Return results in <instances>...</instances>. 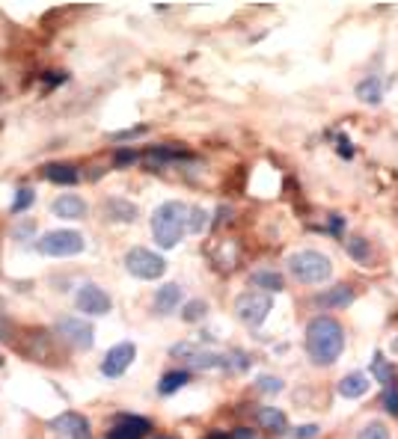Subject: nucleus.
I'll return each instance as SVG.
<instances>
[{"mask_svg":"<svg viewBox=\"0 0 398 439\" xmlns=\"http://www.w3.org/2000/svg\"><path fill=\"white\" fill-rule=\"evenodd\" d=\"M345 350V330L336 318H327V315H318L309 320L306 327V357L312 365L318 368H327L333 365Z\"/></svg>","mask_w":398,"mask_h":439,"instance_id":"f257e3e1","label":"nucleus"},{"mask_svg":"<svg viewBox=\"0 0 398 439\" xmlns=\"http://www.w3.org/2000/svg\"><path fill=\"white\" fill-rule=\"evenodd\" d=\"M188 208L185 202H163V205H158V211L152 214V234L158 246L163 249H173L181 234L188 232Z\"/></svg>","mask_w":398,"mask_h":439,"instance_id":"f03ea898","label":"nucleus"},{"mask_svg":"<svg viewBox=\"0 0 398 439\" xmlns=\"http://www.w3.org/2000/svg\"><path fill=\"white\" fill-rule=\"evenodd\" d=\"M286 267H289V273L297 282H303V285H321V282L330 279V273H333V261H330L324 252H318V249L291 252Z\"/></svg>","mask_w":398,"mask_h":439,"instance_id":"7ed1b4c3","label":"nucleus"},{"mask_svg":"<svg viewBox=\"0 0 398 439\" xmlns=\"http://www.w3.org/2000/svg\"><path fill=\"white\" fill-rule=\"evenodd\" d=\"M39 252L42 256H51V259H69V256H77V252H84L87 241L80 232H72V229H54L39 238Z\"/></svg>","mask_w":398,"mask_h":439,"instance_id":"20e7f679","label":"nucleus"},{"mask_svg":"<svg viewBox=\"0 0 398 439\" xmlns=\"http://www.w3.org/2000/svg\"><path fill=\"white\" fill-rule=\"evenodd\" d=\"M125 270L131 276H137L143 282H152V279H161L163 270H167V261L158 252L146 249V246H134L125 252Z\"/></svg>","mask_w":398,"mask_h":439,"instance_id":"39448f33","label":"nucleus"},{"mask_svg":"<svg viewBox=\"0 0 398 439\" xmlns=\"http://www.w3.org/2000/svg\"><path fill=\"white\" fill-rule=\"evenodd\" d=\"M274 309V297L264 291H247L235 300V315L238 320H244L247 327H259L264 324V318Z\"/></svg>","mask_w":398,"mask_h":439,"instance_id":"423d86ee","label":"nucleus"},{"mask_svg":"<svg viewBox=\"0 0 398 439\" xmlns=\"http://www.w3.org/2000/svg\"><path fill=\"white\" fill-rule=\"evenodd\" d=\"M57 335H63L65 345H72L75 350H90L95 342V330L90 320L84 318H75V315H65L57 320Z\"/></svg>","mask_w":398,"mask_h":439,"instance_id":"0eeeda50","label":"nucleus"},{"mask_svg":"<svg viewBox=\"0 0 398 439\" xmlns=\"http://www.w3.org/2000/svg\"><path fill=\"white\" fill-rule=\"evenodd\" d=\"M173 357L185 359L193 371H205V368H226V353H217V350H205L199 345H176Z\"/></svg>","mask_w":398,"mask_h":439,"instance_id":"6e6552de","label":"nucleus"},{"mask_svg":"<svg viewBox=\"0 0 398 439\" xmlns=\"http://www.w3.org/2000/svg\"><path fill=\"white\" fill-rule=\"evenodd\" d=\"M75 306L84 315H107L110 306H113V300H110V294L102 288V285L84 282L77 288V294H75Z\"/></svg>","mask_w":398,"mask_h":439,"instance_id":"1a4fd4ad","label":"nucleus"},{"mask_svg":"<svg viewBox=\"0 0 398 439\" xmlns=\"http://www.w3.org/2000/svg\"><path fill=\"white\" fill-rule=\"evenodd\" d=\"M134 359H137L134 342H119V345H113V347L107 350V357L102 359V374H104V377H113V380L122 377Z\"/></svg>","mask_w":398,"mask_h":439,"instance_id":"9d476101","label":"nucleus"},{"mask_svg":"<svg viewBox=\"0 0 398 439\" xmlns=\"http://www.w3.org/2000/svg\"><path fill=\"white\" fill-rule=\"evenodd\" d=\"M48 428L60 439H90V421L77 413H63V416L48 421Z\"/></svg>","mask_w":398,"mask_h":439,"instance_id":"9b49d317","label":"nucleus"},{"mask_svg":"<svg viewBox=\"0 0 398 439\" xmlns=\"http://www.w3.org/2000/svg\"><path fill=\"white\" fill-rule=\"evenodd\" d=\"M51 211L60 220H84L87 217V202L80 199V196H75V193H63V196L54 199Z\"/></svg>","mask_w":398,"mask_h":439,"instance_id":"f8f14e48","label":"nucleus"},{"mask_svg":"<svg viewBox=\"0 0 398 439\" xmlns=\"http://www.w3.org/2000/svg\"><path fill=\"white\" fill-rule=\"evenodd\" d=\"M351 303H354L351 285H336V288H327L315 297V306H321V309H348Z\"/></svg>","mask_w":398,"mask_h":439,"instance_id":"ddd939ff","label":"nucleus"},{"mask_svg":"<svg viewBox=\"0 0 398 439\" xmlns=\"http://www.w3.org/2000/svg\"><path fill=\"white\" fill-rule=\"evenodd\" d=\"M149 428H152V421L149 418H140V416H122L119 418V425H116L107 439H140Z\"/></svg>","mask_w":398,"mask_h":439,"instance_id":"4468645a","label":"nucleus"},{"mask_svg":"<svg viewBox=\"0 0 398 439\" xmlns=\"http://www.w3.org/2000/svg\"><path fill=\"white\" fill-rule=\"evenodd\" d=\"M104 214L113 220V223H134V220L140 217V208L134 205V202H128V199L110 196L104 202Z\"/></svg>","mask_w":398,"mask_h":439,"instance_id":"2eb2a0df","label":"nucleus"},{"mask_svg":"<svg viewBox=\"0 0 398 439\" xmlns=\"http://www.w3.org/2000/svg\"><path fill=\"white\" fill-rule=\"evenodd\" d=\"M369 389H372V380H369V374H362V371H351V374H345L339 380V395L342 398L357 401V398L366 395Z\"/></svg>","mask_w":398,"mask_h":439,"instance_id":"dca6fc26","label":"nucleus"},{"mask_svg":"<svg viewBox=\"0 0 398 439\" xmlns=\"http://www.w3.org/2000/svg\"><path fill=\"white\" fill-rule=\"evenodd\" d=\"M178 303H181V285L167 282V285H163V288H158V291H155L152 309H155V315H170V312H176Z\"/></svg>","mask_w":398,"mask_h":439,"instance_id":"f3484780","label":"nucleus"},{"mask_svg":"<svg viewBox=\"0 0 398 439\" xmlns=\"http://www.w3.org/2000/svg\"><path fill=\"white\" fill-rule=\"evenodd\" d=\"M357 98L366 101V104H380L384 101V83H380L377 75H369L357 83Z\"/></svg>","mask_w":398,"mask_h":439,"instance_id":"a211bd4d","label":"nucleus"},{"mask_svg":"<svg viewBox=\"0 0 398 439\" xmlns=\"http://www.w3.org/2000/svg\"><path fill=\"white\" fill-rule=\"evenodd\" d=\"M256 416H259V425H262L264 430H271V433H286V430H289V418H286L283 410H276V407H262Z\"/></svg>","mask_w":398,"mask_h":439,"instance_id":"6ab92c4d","label":"nucleus"},{"mask_svg":"<svg viewBox=\"0 0 398 439\" xmlns=\"http://www.w3.org/2000/svg\"><path fill=\"white\" fill-rule=\"evenodd\" d=\"M250 285L259 291L264 288V294H276V291H283V276H279L276 270H256L250 276Z\"/></svg>","mask_w":398,"mask_h":439,"instance_id":"aec40b11","label":"nucleus"},{"mask_svg":"<svg viewBox=\"0 0 398 439\" xmlns=\"http://www.w3.org/2000/svg\"><path fill=\"white\" fill-rule=\"evenodd\" d=\"M45 178L54 181V184H77V170L69 163H48L45 166Z\"/></svg>","mask_w":398,"mask_h":439,"instance_id":"412c9836","label":"nucleus"},{"mask_svg":"<svg viewBox=\"0 0 398 439\" xmlns=\"http://www.w3.org/2000/svg\"><path fill=\"white\" fill-rule=\"evenodd\" d=\"M188 380H190L188 371H170V374H163V377H161L158 392H161V395H173V392H178Z\"/></svg>","mask_w":398,"mask_h":439,"instance_id":"4be33fe9","label":"nucleus"},{"mask_svg":"<svg viewBox=\"0 0 398 439\" xmlns=\"http://www.w3.org/2000/svg\"><path fill=\"white\" fill-rule=\"evenodd\" d=\"M372 374L384 383V386H392L395 383V371H392V365L380 357V353H375V359H372Z\"/></svg>","mask_w":398,"mask_h":439,"instance_id":"5701e85b","label":"nucleus"},{"mask_svg":"<svg viewBox=\"0 0 398 439\" xmlns=\"http://www.w3.org/2000/svg\"><path fill=\"white\" fill-rule=\"evenodd\" d=\"M205 315H208L205 300H190V303H185V312H181V318H185L188 324H196V320H203Z\"/></svg>","mask_w":398,"mask_h":439,"instance_id":"b1692460","label":"nucleus"},{"mask_svg":"<svg viewBox=\"0 0 398 439\" xmlns=\"http://www.w3.org/2000/svg\"><path fill=\"white\" fill-rule=\"evenodd\" d=\"M357 439H392V436H389V428H387V425H380V421H372V425H366V428L360 430Z\"/></svg>","mask_w":398,"mask_h":439,"instance_id":"393cba45","label":"nucleus"},{"mask_svg":"<svg viewBox=\"0 0 398 439\" xmlns=\"http://www.w3.org/2000/svg\"><path fill=\"white\" fill-rule=\"evenodd\" d=\"M33 199H36V193H33L30 188H21L18 193H15V202H12V214H21L33 205Z\"/></svg>","mask_w":398,"mask_h":439,"instance_id":"a878e982","label":"nucleus"},{"mask_svg":"<svg viewBox=\"0 0 398 439\" xmlns=\"http://www.w3.org/2000/svg\"><path fill=\"white\" fill-rule=\"evenodd\" d=\"M226 368H232V371H247V368H250V357H247L244 350H232V353H226Z\"/></svg>","mask_w":398,"mask_h":439,"instance_id":"bb28decb","label":"nucleus"},{"mask_svg":"<svg viewBox=\"0 0 398 439\" xmlns=\"http://www.w3.org/2000/svg\"><path fill=\"white\" fill-rule=\"evenodd\" d=\"M348 256L357 259V261H369V244L362 241V238L348 241Z\"/></svg>","mask_w":398,"mask_h":439,"instance_id":"cd10ccee","label":"nucleus"},{"mask_svg":"<svg viewBox=\"0 0 398 439\" xmlns=\"http://www.w3.org/2000/svg\"><path fill=\"white\" fill-rule=\"evenodd\" d=\"M203 226H205V211L188 208V232H203Z\"/></svg>","mask_w":398,"mask_h":439,"instance_id":"c85d7f7f","label":"nucleus"},{"mask_svg":"<svg viewBox=\"0 0 398 439\" xmlns=\"http://www.w3.org/2000/svg\"><path fill=\"white\" fill-rule=\"evenodd\" d=\"M259 389L276 395V392H283V380L274 377V374H264V377H259Z\"/></svg>","mask_w":398,"mask_h":439,"instance_id":"c756f323","label":"nucleus"},{"mask_svg":"<svg viewBox=\"0 0 398 439\" xmlns=\"http://www.w3.org/2000/svg\"><path fill=\"white\" fill-rule=\"evenodd\" d=\"M384 407H387L392 416H398V386H395V383L384 389Z\"/></svg>","mask_w":398,"mask_h":439,"instance_id":"7c9ffc66","label":"nucleus"},{"mask_svg":"<svg viewBox=\"0 0 398 439\" xmlns=\"http://www.w3.org/2000/svg\"><path fill=\"white\" fill-rule=\"evenodd\" d=\"M318 436V425H303L294 430V439H315Z\"/></svg>","mask_w":398,"mask_h":439,"instance_id":"2f4dec72","label":"nucleus"},{"mask_svg":"<svg viewBox=\"0 0 398 439\" xmlns=\"http://www.w3.org/2000/svg\"><path fill=\"white\" fill-rule=\"evenodd\" d=\"M137 161V151H131V148H125V151H119L116 155V166H128V163H134Z\"/></svg>","mask_w":398,"mask_h":439,"instance_id":"473e14b6","label":"nucleus"},{"mask_svg":"<svg viewBox=\"0 0 398 439\" xmlns=\"http://www.w3.org/2000/svg\"><path fill=\"white\" fill-rule=\"evenodd\" d=\"M146 128H131V131H116L113 134V140H131V137H140Z\"/></svg>","mask_w":398,"mask_h":439,"instance_id":"72a5a7b5","label":"nucleus"},{"mask_svg":"<svg viewBox=\"0 0 398 439\" xmlns=\"http://www.w3.org/2000/svg\"><path fill=\"white\" fill-rule=\"evenodd\" d=\"M339 151H342V158H351L354 155V148H351V143H348L342 134H339Z\"/></svg>","mask_w":398,"mask_h":439,"instance_id":"f704fd0d","label":"nucleus"},{"mask_svg":"<svg viewBox=\"0 0 398 439\" xmlns=\"http://www.w3.org/2000/svg\"><path fill=\"white\" fill-rule=\"evenodd\" d=\"M342 229H345V220H342V217H333V220H330V232L342 234Z\"/></svg>","mask_w":398,"mask_h":439,"instance_id":"c9c22d12","label":"nucleus"},{"mask_svg":"<svg viewBox=\"0 0 398 439\" xmlns=\"http://www.w3.org/2000/svg\"><path fill=\"white\" fill-rule=\"evenodd\" d=\"M30 232H33V223H24V226L18 223V226H15V238H21V234H30Z\"/></svg>","mask_w":398,"mask_h":439,"instance_id":"e433bc0d","label":"nucleus"},{"mask_svg":"<svg viewBox=\"0 0 398 439\" xmlns=\"http://www.w3.org/2000/svg\"><path fill=\"white\" fill-rule=\"evenodd\" d=\"M232 439H253V436H250V433H247V430H238V433H235V436H232Z\"/></svg>","mask_w":398,"mask_h":439,"instance_id":"4c0bfd02","label":"nucleus"},{"mask_svg":"<svg viewBox=\"0 0 398 439\" xmlns=\"http://www.w3.org/2000/svg\"><path fill=\"white\" fill-rule=\"evenodd\" d=\"M208 439H232V436H226V433H211Z\"/></svg>","mask_w":398,"mask_h":439,"instance_id":"58836bf2","label":"nucleus"},{"mask_svg":"<svg viewBox=\"0 0 398 439\" xmlns=\"http://www.w3.org/2000/svg\"><path fill=\"white\" fill-rule=\"evenodd\" d=\"M158 439H170V436H158Z\"/></svg>","mask_w":398,"mask_h":439,"instance_id":"ea45409f","label":"nucleus"},{"mask_svg":"<svg viewBox=\"0 0 398 439\" xmlns=\"http://www.w3.org/2000/svg\"><path fill=\"white\" fill-rule=\"evenodd\" d=\"M0 309H4V300H0Z\"/></svg>","mask_w":398,"mask_h":439,"instance_id":"a19ab883","label":"nucleus"},{"mask_svg":"<svg viewBox=\"0 0 398 439\" xmlns=\"http://www.w3.org/2000/svg\"><path fill=\"white\" fill-rule=\"evenodd\" d=\"M0 365H4V359H0Z\"/></svg>","mask_w":398,"mask_h":439,"instance_id":"79ce46f5","label":"nucleus"}]
</instances>
